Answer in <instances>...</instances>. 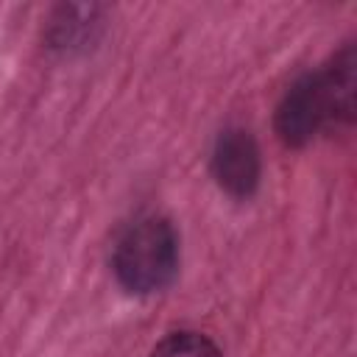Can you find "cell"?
I'll use <instances>...</instances> for the list:
<instances>
[{
  "label": "cell",
  "mask_w": 357,
  "mask_h": 357,
  "mask_svg": "<svg viewBox=\"0 0 357 357\" xmlns=\"http://www.w3.org/2000/svg\"><path fill=\"white\" fill-rule=\"evenodd\" d=\"M259 148L248 128H226L212 148V176L231 198H251L259 187Z\"/></svg>",
  "instance_id": "3957f363"
},
{
  "label": "cell",
  "mask_w": 357,
  "mask_h": 357,
  "mask_svg": "<svg viewBox=\"0 0 357 357\" xmlns=\"http://www.w3.org/2000/svg\"><path fill=\"white\" fill-rule=\"evenodd\" d=\"M321 128H329V112H326V98L321 89L318 73L301 75L284 98L276 106V134L284 145L301 148L307 145Z\"/></svg>",
  "instance_id": "7a4b0ae2"
},
{
  "label": "cell",
  "mask_w": 357,
  "mask_h": 357,
  "mask_svg": "<svg viewBox=\"0 0 357 357\" xmlns=\"http://www.w3.org/2000/svg\"><path fill=\"white\" fill-rule=\"evenodd\" d=\"M151 357H223V354L201 332H173L153 346Z\"/></svg>",
  "instance_id": "8992f818"
},
{
  "label": "cell",
  "mask_w": 357,
  "mask_h": 357,
  "mask_svg": "<svg viewBox=\"0 0 357 357\" xmlns=\"http://www.w3.org/2000/svg\"><path fill=\"white\" fill-rule=\"evenodd\" d=\"M117 282L137 296L165 290L178 273V234L167 218H139L117 240L112 254Z\"/></svg>",
  "instance_id": "6da1fadb"
},
{
  "label": "cell",
  "mask_w": 357,
  "mask_h": 357,
  "mask_svg": "<svg viewBox=\"0 0 357 357\" xmlns=\"http://www.w3.org/2000/svg\"><path fill=\"white\" fill-rule=\"evenodd\" d=\"M321 89L326 98L329 112V128L346 126L354 120V100H357V53L351 45H346L340 53L332 56V61L318 73Z\"/></svg>",
  "instance_id": "277c9868"
},
{
  "label": "cell",
  "mask_w": 357,
  "mask_h": 357,
  "mask_svg": "<svg viewBox=\"0 0 357 357\" xmlns=\"http://www.w3.org/2000/svg\"><path fill=\"white\" fill-rule=\"evenodd\" d=\"M100 6H59L47 25V42L59 50L86 47L100 28Z\"/></svg>",
  "instance_id": "5b68a950"
}]
</instances>
